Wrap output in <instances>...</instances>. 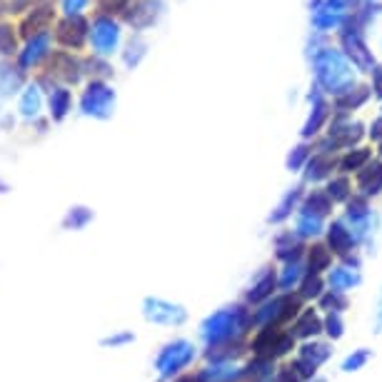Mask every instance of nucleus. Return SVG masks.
Instances as JSON below:
<instances>
[{
  "label": "nucleus",
  "instance_id": "nucleus-2",
  "mask_svg": "<svg viewBox=\"0 0 382 382\" xmlns=\"http://www.w3.org/2000/svg\"><path fill=\"white\" fill-rule=\"evenodd\" d=\"M315 72L320 85L325 90H330V93L340 95L345 90H350L352 85V70L337 50H322L315 58Z\"/></svg>",
  "mask_w": 382,
  "mask_h": 382
},
{
  "label": "nucleus",
  "instance_id": "nucleus-28",
  "mask_svg": "<svg viewBox=\"0 0 382 382\" xmlns=\"http://www.w3.org/2000/svg\"><path fill=\"white\" fill-rule=\"evenodd\" d=\"M360 135H362L360 125H342V128L330 130V140L337 148H347V145H352L355 140H360Z\"/></svg>",
  "mask_w": 382,
  "mask_h": 382
},
{
  "label": "nucleus",
  "instance_id": "nucleus-24",
  "mask_svg": "<svg viewBox=\"0 0 382 382\" xmlns=\"http://www.w3.org/2000/svg\"><path fill=\"white\" fill-rule=\"evenodd\" d=\"M243 355V345L238 340H230V342H220V345H212L207 350V360L212 362H233L235 357Z\"/></svg>",
  "mask_w": 382,
  "mask_h": 382
},
{
  "label": "nucleus",
  "instance_id": "nucleus-15",
  "mask_svg": "<svg viewBox=\"0 0 382 382\" xmlns=\"http://www.w3.org/2000/svg\"><path fill=\"white\" fill-rule=\"evenodd\" d=\"M278 288V278H275V273L270 268H265L263 273H260V278L255 280L253 285H250V290H248V302H253V305H260V302H265V300L273 295V290Z\"/></svg>",
  "mask_w": 382,
  "mask_h": 382
},
{
  "label": "nucleus",
  "instance_id": "nucleus-31",
  "mask_svg": "<svg viewBox=\"0 0 382 382\" xmlns=\"http://www.w3.org/2000/svg\"><path fill=\"white\" fill-rule=\"evenodd\" d=\"M302 263L300 260H293V263H288V268L283 270V275L278 278V285L283 290H293L298 283H302Z\"/></svg>",
  "mask_w": 382,
  "mask_h": 382
},
{
  "label": "nucleus",
  "instance_id": "nucleus-27",
  "mask_svg": "<svg viewBox=\"0 0 382 382\" xmlns=\"http://www.w3.org/2000/svg\"><path fill=\"white\" fill-rule=\"evenodd\" d=\"M330 200H332V197L327 195V192L315 190L312 195H307V200H305V205H302V212H312V215L325 217L327 212H330V207H332Z\"/></svg>",
  "mask_w": 382,
  "mask_h": 382
},
{
  "label": "nucleus",
  "instance_id": "nucleus-46",
  "mask_svg": "<svg viewBox=\"0 0 382 382\" xmlns=\"http://www.w3.org/2000/svg\"><path fill=\"white\" fill-rule=\"evenodd\" d=\"M98 6L103 13H123L130 6V0H98Z\"/></svg>",
  "mask_w": 382,
  "mask_h": 382
},
{
  "label": "nucleus",
  "instance_id": "nucleus-41",
  "mask_svg": "<svg viewBox=\"0 0 382 382\" xmlns=\"http://www.w3.org/2000/svg\"><path fill=\"white\" fill-rule=\"evenodd\" d=\"M327 195H330L332 200H347V197H350V180H347V178L332 180L330 185H327Z\"/></svg>",
  "mask_w": 382,
  "mask_h": 382
},
{
  "label": "nucleus",
  "instance_id": "nucleus-22",
  "mask_svg": "<svg viewBox=\"0 0 382 382\" xmlns=\"http://www.w3.org/2000/svg\"><path fill=\"white\" fill-rule=\"evenodd\" d=\"M40 108H43L40 88H38V85H28L21 98V115L26 120H36L38 115H40Z\"/></svg>",
  "mask_w": 382,
  "mask_h": 382
},
{
  "label": "nucleus",
  "instance_id": "nucleus-48",
  "mask_svg": "<svg viewBox=\"0 0 382 382\" xmlns=\"http://www.w3.org/2000/svg\"><path fill=\"white\" fill-rule=\"evenodd\" d=\"M275 382H302V377H300L293 367H283V370L278 372V380Z\"/></svg>",
  "mask_w": 382,
  "mask_h": 382
},
{
  "label": "nucleus",
  "instance_id": "nucleus-13",
  "mask_svg": "<svg viewBox=\"0 0 382 382\" xmlns=\"http://www.w3.org/2000/svg\"><path fill=\"white\" fill-rule=\"evenodd\" d=\"M245 372L238 370L233 362H212L210 367L197 372L195 382H235L240 380Z\"/></svg>",
  "mask_w": 382,
  "mask_h": 382
},
{
  "label": "nucleus",
  "instance_id": "nucleus-34",
  "mask_svg": "<svg viewBox=\"0 0 382 382\" xmlns=\"http://www.w3.org/2000/svg\"><path fill=\"white\" fill-rule=\"evenodd\" d=\"M320 305H322V310L342 312V310H347V298L340 293V290H330L327 295H320Z\"/></svg>",
  "mask_w": 382,
  "mask_h": 382
},
{
  "label": "nucleus",
  "instance_id": "nucleus-18",
  "mask_svg": "<svg viewBox=\"0 0 382 382\" xmlns=\"http://www.w3.org/2000/svg\"><path fill=\"white\" fill-rule=\"evenodd\" d=\"M327 240H330L332 253H337V255H347L352 250V245H355V235H352L345 227V222H340V220L330 225V230H327Z\"/></svg>",
  "mask_w": 382,
  "mask_h": 382
},
{
  "label": "nucleus",
  "instance_id": "nucleus-39",
  "mask_svg": "<svg viewBox=\"0 0 382 382\" xmlns=\"http://www.w3.org/2000/svg\"><path fill=\"white\" fill-rule=\"evenodd\" d=\"M370 160V153L367 150H355V153H350V155H345L342 158V163H340V168L345 173H350V170H360L365 163Z\"/></svg>",
  "mask_w": 382,
  "mask_h": 382
},
{
  "label": "nucleus",
  "instance_id": "nucleus-4",
  "mask_svg": "<svg viewBox=\"0 0 382 382\" xmlns=\"http://www.w3.org/2000/svg\"><path fill=\"white\" fill-rule=\"evenodd\" d=\"M195 357V347L187 340H175L170 345L163 347V352L155 360V370L160 372V377H173L180 370H185Z\"/></svg>",
  "mask_w": 382,
  "mask_h": 382
},
{
  "label": "nucleus",
  "instance_id": "nucleus-47",
  "mask_svg": "<svg viewBox=\"0 0 382 382\" xmlns=\"http://www.w3.org/2000/svg\"><path fill=\"white\" fill-rule=\"evenodd\" d=\"M133 340H135L133 332H120V335L105 337L103 345H105V347H120V345H128V342H133Z\"/></svg>",
  "mask_w": 382,
  "mask_h": 382
},
{
  "label": "nucleus",
  "instance_id": "nucleus-42",
  "mask_svg": "<svg viewBox=\"0 0 382 382\" xmlns=\"http://www.w3.org/2000/svg\"><path fill=\"white\" fill-rule=\"evenodd\" d=\"M325 332L332 337V340H340L342 335H345V325H342V317L340 312H330L325 320Z\"/></svg>",
  "mask_w": 382,
  "mask_h": 382
},
{
  "label": "nucleus",
  "instance_id": "nucleus-36",
  "mask_svg": "<svg viewBox=\"0 0 382 382\" xmlns=\"http://www.w3.org/2000/svg\"><path fill=\"white\" fill-rule=\"evenodd\" d=\"M90 220H93V212H90L88 207H72V210L67 212V217H65V227L80 230V227H85Z\"/></svg>",
  "mask_w": 382,
  "mask_h": 382
},
{
  "label": "nucleus",
  "instance_id": "nucleus-37",
  "mask_svg": "<svg viewBox=\"0 0 382 382\" xmlns=\"http://www.w3.org/2000/svg\"><path fill=\"white\" fill-rule=\"evenodd\" d=\"M372 357L370 350H355L352 355H347L345 360H342V370L345 372H357L362 370V367L367 365V360Z\"/></svg>",
  "mask_w": 382,
  "mask_h": 382
},
{
  "label": "nucleus",
  "instance_id": "nucleus-19",
  "mask_svg": "<svg viewBox=\"0 0 382 382\" xmlns=\"http://www.w3.org/2000/svg\"><path fill=\"white\" fill-rule=\"evenodd\" d=\"M357 185L365 195H377L382 192V163H372L365 165L357 173Z\"/></svg>",
  "mask_w": 382,
  "mask_h": 382
},
{
  "label": "nucleus",
  "instance_id": "nucleus-43",
  "mask_svg": "<svg viewBox=\"0 0 382 382\" xmlns=\"http://www.w3.org/2000/svg\"><path fill=\"white\" fill-rule=\"evenodd\" d=\"M295 347V335L293 332H280L278 342H275L273 352H270V357H280V355H288L290 350Z\"/></svg>",
  "mask_w": 382,
  "mask_h": 382
},
{
  "label": "nucleus",
  "instance_id": "nucleus-45",
  "mask_svg": "<svg viewBox=\"0 0 382 382\" xmlns=\"http://www.w3.org/2000/svg\"><path fill=\"white\" fill-rule=\"evenodd\" d=\"M88 3H90V0H60V8H62V13H65V16H80Z\"/></svg>",
  "mask_w": 382,
  "mask_h": 382
},
{
  "label": "nucleus",
  "instance_id": "nucleus-6",
  "mask_svg": "<svg viewBox=\"0 0 382 382\" xmlns=\"http://www.w3.org/2000/svg\"><path fill=\"white\" fill-rule=\"evenodd\" d=\"M300 300L298 298H278V300H270V302H265L263 307H260L258 312L253 315V322L255 325H280V322H288L293 320L295 315H298L300 310Z\"/></svg>",
  "mask_w": 382,
  "mask_h": 382
},
{
  "label": "nucleus",
  "instance_id": "nucleus-53",
  "mask_svg": "<svg viewBox=\"0 0 382 382\" xmlns=\"http://www.w3.org/2000/svg\"><path fill=\"white\" fill-rule=\"evenodd\" d=\"M345 3H347V0H330V6L335 8V11H337V8H342V6H345Z\"/></svg>",
  "mask_w": 382,
  "mask_h": 382
},
{
  "label": "nucleus",
  "instance_id": "nucleus-17",
  "mask_svg": "<svg viewBox=\"0 0 382 382\" xmlns=\"http://www.w3.org/2000/svg\"><path fill=\"white\" fill-rule=\"evenodd\" d=\"M342 43H345L347 55L352 58V62H355L357 67H362V70H370L372 58L370 53H367L365 43L360 40V36H357V33H342Z\"/></svg>",
  "mask_w": 382,
  "mask_h": 382
},
{
  "label": "nucleus",
  "instance_id": "nucleus-20",
  "mask_svg": "<svg viewBox=\"0 0 382 382\" xmlns=\"http://www.w3.org/2000/svg\"><path fill=\"white\" fill-rule=\"evenodd\" d=\"M325 330V322L317 317L315 310H302L300 317L295 320V327H293V335L295 337H315Z\"/></svg>",
  "mask_w": 382,
  "mask_h": 382
},
{
  "label": "nucleus",
  "instance_id": "nucleus-11",
  "mask_svg": "<svg viewBox=\"0 0 382 382\" xmlns=\"http://www.w3.org/2000/svg\"><path fill=\"white\" fill-rule=\"evenodd\" d=\"M50 33H38V36L28 38L26 48L21 50V55H18V65L23 67V70H28V67H36L38 62L43 60V58L50 55Z\"/></svg>",
  "mask_w": 382,
  "mask_h": 382
},
{
  "label": "nucleus",
  "instance_id": "nucleus-10",
  "mask_svg": "<svg viewBox=\"0 0 382 382\" xmlns=\"http://www.w3.org/2000/svg\"><path fill=\"white\" fill-rule=\"evenodd\" d=\"M83 62L72 58L70 53H53L50 55V75L65 80V83H78L83 78Z\"/></svg>",
  "mask_w": 382,
  "mask_h": 382
},
{
  "label": "nucleus",
  "instance_id": "nucleus-5",
  "mask_svg": "<svg viewBox=\"0 0 382 382\" xmlns=\"http://www.w3.org/2000/svg\"><path fill=\"white\" fill-rule=\"evenodd\" d=\"M143 315L145 320L155 322V325H182L187 312L182 305L168 302V300H160V298H145Z\"/></svg>",
  "mask_w": 382,
  "mask_h": 382
},
{
  "label": "nucleus",
  "instance_id": "nucleus-52",
  "mask_svg": "<svg viewBox=\"0 0 382 382\" xmlns=\"http://www.w3.org/2000/svg\"><path fill=\"white\" fill-rule=\"evenodd\" d=\"M377 332H382V298H380V312H377Z\"/></svg>",
  "mask_w": 382,
  "mask_h": 382
},
{
  "label": "nucleus",
  "instance_id": "nucleus-49",
  "mask_svg": "<svg viewBox=\"0 0 382 382\" xmlns=\"http://www.w3.org/2000/svg\"><path fill=\"white\" fill-rule=\"evenodd\" d=\"M305 153H307L305 148H298V153H295V155H290V168H300V163H302Z\"/></svg>",
  "mask_w": 382,
  "mask_h": 382
},
{
  "label": "nucleus",
  "instance_id": "nucleus-55",
  "mask_svg": "<svg viewBox=\"0 0 382 382\" xmlns=\"http://www.w3.org/2000/svg\"><path fill=\"white\" fill-rule=\"evenodd\" d=\"M263 382H265V380H263Z\"/></svg>",
  "mask_w": 382,
  "mask_h": 382
},
{
  "label": "nucleus",
  "instance_id": "nucleus-8",
  "mask_svg": "<svg viewBox=\"0 0 382 382\" xmlns=\"http://www.w3.org/2000/svg\"><path fill=\"white\" fill-rule=\"evenodd\" d=\"M88 31H90V26L83 16H65L55 28V40L60 43L62 48H72V50H78V48L85 45Z\"/></svg>",
  "mask_w": 382,
  "mask_h": 382
},
{
  "label": "nucleus",
  "instance_id": "nucleus-32",
  "mask_svg": "<svg viewBox=\"0 0 382 382\" xmlns=\"http://www.w3.org/2000/svg\"><path fill=\"white\" fill-rule=\"evenodd\" d=\"M330 263H332L330 250H327L325 245H312V250H310V273L320 275L322 270L330 268Z\"/></svg>",
  "mask_w": 382,
  "mask_h": 382
},
{
  "label": "nucleus",
  "instance_id": "nucleus-9",
  "mask_svg": "<svg viewBox=\"0 0 382 382\" xmlns=\"http://www.w3.org/2000/svg\"><path fill=\"white\" fill-rule=\"evenodd\" d=\"M90 43H93L98 55H110L120 43L118 23L108 16H100L98 21L93 23V28H90Z\"/></svg>",
  "mask_w": 382,
  "mask_h": 382
},
{
  "label": "nucleus",
  "instance_id": "nucleus-38",
  "mask_svg": "<svg viewBox=\"0 0 382 382\" xmlns=\"http://www.w3.org/2000/svg\"><path fill=\"white\" fill-rule=\"evenodd\" d=\"M300 293H302V298H320L322 295V280H320V275H315V273H310L307 278L300 283Z\"/></svg>",
  "mask_w": 382,
  "mask_h": 382
},
{
  "label": "nucleus",
  "instance_id": "nucleus-29",
  "mask_svg": "<svg viewBox=\"0 0 382 382\" xmlns=\"http://www.w3.org/2000/svg\"><path fill=\"white\" fill-rule=\"evenodd\" d=\"M332 165H335V158L332 155H315L310 163H307V180H320V178H325L327 173L332 170Z\"/></svg>",
  "mask_w": 382,
  "mask_h": 382
},
{
  "label": "nucleus",
  "instance_id": "nucleus-16",
  "mask_svg": "<svg viewBox=\"0 0 382 382\" xmlns=\"http://www.w3.org/2000/svg\"><path fill=\"white\" fill-rule=\"evenodd\" d=\"M160 8H163L160 0H140L138 6L133 8V13L125 16V21L135 28H145V26H150V23L155 21V16L160 13Z\"/></svg>",
  "mask_w": 382,
  "mask_h": 382
},
{
  "label": "nucleus",
  "instance_id": "nucleus-33",
  "mask_svg": "<svg viewBox=\"0 0 382 382\" xmlns=\"http://www.w3.org/2000/svg\"><path fill=\"white\" fill-rule=\"evenodd\" d=\"M18 53V36L16 28L8 23H0V55H13Z\"/></svg>",
  "mask_w": 382,
  "mask_h": 382
},
{
  "label": "nucleus",
  "instance_id": "nucleus-50",
  "mask_svg": "<svg viewBox=\"0 0 382 382\" xmlns=\"http://www.w3.org/2000/svg\"><path fill=\"white\" fill-rule=\"evenodd\" d=\"M375 72V90L382 95V67H377V70H372Z\"/></svg>",
  "mask_w": 382,
  "mask_h": 382
},
{
  "label": "nucleus",
  "instance_id": "nucleus-25",
  "mask_svg": "<svg viewBox=\"0 0 382 382\" xmlns=\"http://www.w3.org/2000/svg\"><path fill=\"white\" fill-rule=\"evenodd\" d=\"M275 248H278V258L285 260V263H293V260H300V255H302V243L300 240L293 238V233H285L278 238V243H275Z\"/></svg>",
  "mask_w": 382,
  "mask_h": 382
},
{
  "label": "nucleus",
  "instance_id": "nucleus-44",
  "mask_svg": "<svg viewBox=\"0 0 382 382\" xmlns=\"http://www.w3.org/2000/svg\"><path fill=\"white\" fill-rule=\"evenodd\" d=\"M322 120H325V105H322L320 95H315V115H312V118H310V123L305 125V135L317 133V128H320Z\"/></svg>",
  "mask_w": 382,
  "mask_h": 382
},
{
  "label": "nucleus",
  "instance_id": "nucleus-21",
  "mask_svg": "<svg viewBox=\"0 0 382 382\" xmlns=\"http://www.w3.org/2000/svg\"><path fill=\"white\" fill-rule=\"evenodd\" d=\"M278 337H280L278 325H273V322H270V325H263V330L253 337V345H250V347H253L255 355H268L270 357V352H273Z\"/></svg>",
  "mask_w": 382,
  "mask_h": 382
},
{
  "label": "nucleus",
  "instance_id": "nucleus-51",
  "mask_svg": "<svg viewBox=\"0 0 382 382\" xmlns=\"http://www.w3.org/2000/svg\"><path fill=\"white\" fill-rule=\"evenodd\" d=\"M372 138H375V140H382V118L377 120L375 125H372Z\"/></svg>",
  "mask_w": 382,
  "mask_h": 382
},
{
  "label": "nucleus",
  "instance_id": "nucleus-14",
  "mask_svg": "<svg viewBox=\"0 0 382 382\" xmlns=\"http://www.w3.org/2000/svg\"><path fill=\"white\" fill-rule=\"evenodd\" d=\"M23 78H26V70L21 65L13 67L8 62H0V98H11L21 90Z\"/></svg>",
  "mask_w": 382,
  "mask_h": 382
},
{
  "label": "nucleus",
  "instance_id": "nucleus-1",
  "mask_svg": "<svg viewBox=\"0 0 382 382\" xmlns=\"http://www.w3.org/2000/svg\"><path fill=\"white\" fill-rule=\"evenodd\" d=\"M253 325V317L248 315L243 305H235V307H225V310L210 315L202 322V340L207 342V347L220 345V342L238 340L240 335L248 332V327Z\"/></svg>",
  "mask_w": 382,
  "mask_h": 382
},
{
  "label": "nucleus",
  "instance_id": "nucleus-40",
  "mask_svg": "<svg viewBox=\"0 0 382 382\" xmlns=\"http://www.w3.org/2000/svg\"><path fill=\"white\" fill-rule=\"evenodd\" d=\"M347 217H350L352 222L370 217V207H367V200H365V197H352V200L347 202Z\"/></svg>",
  "mask_w": 382,
  "mask_h": 382
},
{
  "label": "nucleus",
  "instance_id": "nucleus-35",
  "mask_svg": "<svg viewBox=\"0 0 382 382\" xmlns=\"http://www.w3.org/2000/svg\"><path fill=\"white\" fill-rule=\"evenodd\" d=\"M300 200V190H293V192H288V195L283 197V202L278 205V210L270 215V222H283L285 217L293 212V207H295V202Z\"/></svg>",
  "mask_w": 382,
  "mask_h": 382
},
{
  "label": "nucleus",
  "instance_id": "nucleus-54",
  "mask_svg": "<svg viewBox=\"0 0 382 382\" xmlns=\"http://www.w3.org/2000/svg\"><path fill=\"white\" fill-rule=\"evenodd\" d=\"M315 382H325V380H315Z\"/></svg>",
  "mask_w": 382,
  "mask_h": 382
},
{
  "label": "nucleus",
  "instance_id": "nucleus-26",
  "mask_svg": "<svg viewBox=\"0 0 382 382\" xmlns=\"http://www.w3.org/2000/svg\"><path fill=\"white\" fill-rule=\"evenodd\" d=\"M355 285H360V275H357L355 270L335 268L330 273V288L332 290H340V293H345V290H352Z\"/></svg>",
  "mask_w": 382,
  "mask_h": 382
},
{
  "label": "nucleus",
  "instance_id": "nucleus-23",
  "mask_svg": "<svg viewBox=\"0 0 382 382\" xmlns=\"http://www.w3.org/2000/svg\"><path fill=\"white\" fill-rule=\"evenodd\" d=\"M70 105H72V98H70V90L65 88H53L50 90V118L60 123L67 113H70Z\"/></svg>",
  "mask_w": 382,
  "mask_h": 382
},
{
  "label": "nucleus",
  "instance_id": "nucleus-30",
  "mask_svg": "<svg viewBox=\"0 0 382 382\" xmlns=\"http://www.w3.org/2000/svg\"><path fill=\"white\" fill-rule=\"evenodd\" d=\"M320 233H322V217L312 215V212H300L298 235H302V238H310V235H320Z\"/></svg>",
  "mask_w": 382,
  "mask_h": 382
},
{
  "label": "nucleus",
  "instance_id": "nucleus-12",
  "mask_svg": "<svg viewBox=\"0 0 382 382\" xmlns=\"http://www.w3.org/2000/svg\"><path fill=\"white\" fill-rule=\"evenodd\" d=\"M53 23V8L50 6H40V8H33L21 23V36L23 38H33L38 33H45L48 26Z\"/></svg>",
  "mask_w": 382,
  "mask_h": 382
},
{
  "label": "nucleus",
  "instance_id": "nucleus-7",
  "mask_svg": "<svg viewBox=\"0 0 382 382\" xmlns=\"http://www.w3.org/2000/svg\"><path fill=\"white\" fill-rule=\"evenodd\" d=\"M332 355L330 345H322V342H307V345L300 347L298 360L293 362V370L298 372L302 380H310L315 375V370Z\"/></svg>",
  "mask_w": 382,
  "mask_h": 382
},
{
  "label": "nucleus",
  "instance_id": "nucleus-3",
  "mask_svg": "<svg viewBox=\"0 0 382 382\" xmlns=\"http://www.w3.org/2000/svg\"><path fill=\"white\" fill-rule=\"evenodd\" d=\"M115 108V90L110 85L100 83V80H93V83L85 88L83 98H80V110L90 118H110Z\"/></svg>",
  "mask_w": 382,
  "mask_h": 382
}]
</instances>
